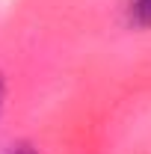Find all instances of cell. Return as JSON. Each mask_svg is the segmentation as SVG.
Instances as JSON below:
<instances>
[{
  "label": "cell",
  "instance_id": "6da1fadb",
  "mask_svg": "<svg viewBox=\"0 0 151 154\" xmlns=\"http://www.w3.org/2000/svg\"><path fill=\"white\" fill-rule=\"evenodd\" d=\"M128 24L136 30H151V0H131L128 3Z\"/></svg>",
  "mask_w": 151,
  "mask_h": 154
},
{
  "label": "cell",
  "instance_id": "7a4b0ae2",
  "mask_svg": "<svg viewBox=\"0 0 151 154\" xmlns=\"http://www.w3.org/2000/svg\"><path fill=\"white\" fill-rule=\"evenodd\" d=\"M9 154H39L33 145H27V142H18V145H12V151Z\"/></svg>",
  "mask_w": 151,
  "mask_h": 154
},
{
  "label": "cell",
  "instance_id": "3957f363",
  "mask_svg": "<svg viewBox=\"0 0 151 154\" xmlns=\"http://www.w3.org/2000/svg\"><path fill=\"white\" fill-rule=\"evenodd\" d=\"M0 107H3V80H0Z\"/></svg>",
  "mask_w": 151,
  "mask_h": 154
}]
</instances>
